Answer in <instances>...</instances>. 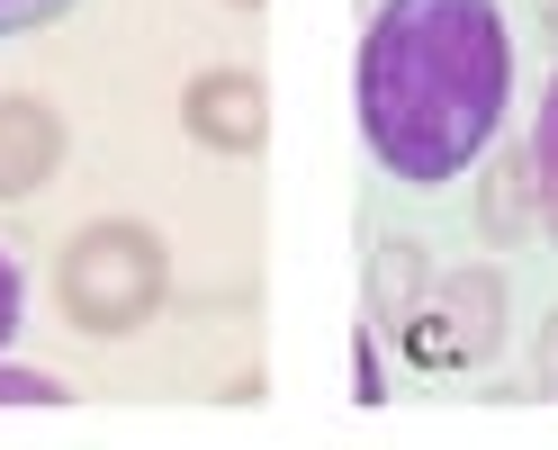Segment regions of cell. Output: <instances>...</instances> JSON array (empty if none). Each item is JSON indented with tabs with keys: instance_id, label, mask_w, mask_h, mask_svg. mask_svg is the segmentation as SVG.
Masks as SVG:
<instances>
[{
	"instance_id": "cell-11",
	"label": "cell",
	"mask_w": 558,
	"mask_h": 450,
	"mask_svg": "<svg viewBox=\"0 0 558 450\" xmlns=\"http://www.w3.org/2000/svg\"><path fill=\"white\" fill-rule=\"evenodd\" d=\"M19 306H27V289H19V262L0 253V352L19 342Z\"/></svg>"
},
{
	"instance_id": "cell-1",
	"label": "cell",
	"mask_w": 558,
	"mask_h": 450,
	"mask_svg": "<svg viewBox=\"0 0 558 450\" xmlns=\"http://www.w3.org/2000/svg\"><path fill=\"white\" fill-rule=\"evenodd\" d=\"M513 37L496 0H378L361 37V135L378 171L433 190L505 135Z\"/></svg>"
},
{
	"instance_id": "cell-8",
	"label": "cell",
	"mask_w": 558,
	"mask_h": 450,
	"mask_svg": "<svg viewBox=\"0 0 558 450\" xmlns=\"http://www.w3.org/2000/svg\"><path fill=\"white\" fill-rule=\"evenodd\" d=\"M532 181H541V226L558 234V73H549L541 118H532Z\"/></svg>"
},
{
	"instance_id": "cell-9",
	"label": "cell",
	"mask_w": 558,
	"mask_h": 450,
	"mask_svg": "<svg viewBox=\"0 0 558 450\" xmlns=\"http://www.w3.org/2000/svg\"><path fill=\"white\" fill-rule=\"evenodd\" d=\"M0 405H63V378H46V369H19V361H0Z\"/></svg>"
},
{
	"instance_id": "cell-13",
	"label": "cell",
	"mask_w": 558,
	"mask_h": 450,
	"mask_svg": "<svg viewBox=\"0 0 558 450\" xmlns=\"http://www.w3.org/2000/svg\"><path fill=\"white\" fill-rule=\"evenodd\" d=\"M541 37H549V46H558V0H541Z\"/></svg>"
},
{
	"instance_id": "cell-2",
	"label": "cell",
	"mask_w": 558,
	"mask_h": 450,
	"mask_svg": "<svg viewBox=\"0 0 558 450\" xmlns=\"http://www.w3.org/2000/svg\"><path fill=\"white\" fill-rule=\"evenodd\" d=\"M54 297H63V316H73L82 333H99V342L135 333V325L171 297L162 234H154L145 217H99V226H82L73 244H63V262H54Z\"/></svg>"
},
{
	"instance_id": "cell-5",
	"label": "cell",
	"mask_w": 558,
	"mask_h": 450,
	"mask_svg": "<svg viewBox=\"0 0 558 450\" xmlns=\"http://www.w3.org/2000/svg\"><path fill=\"white\" fill-rule=\"evenodd\" d=\"M63 154H73V135L46 99H0V198H37Z\"/></svg>"
},
{
	"instance_id": "cell-4",
	"label": "cell",
	"mask_w": 558,
	"mask_h": 450,
	"mask_svg": "<svg viewBox=\"0 0 558 450\" xmlns=\"http://www.w3.org/2000/svg\"><path fill=\"white\" fill-rule=\"evenodd\" d=\"M181 126H190V145H207V154H262V135H270V90H262V73H234V63L198 73V82L181 90Z\"/></svg>"
},
{
	"instance_id": "cell-12",
	"label": "cell",
	"mask_w": 558,
	"mask_h": 450,
	"mask_svg": "<svg viewBox=\"0 0 558 450\" xmlns=\"http://www.w3.org/2000/svg\"><path fill=\"white\" fill-rule=\"evenodd\" d=\"M532 388H541V397H558V316L541 325V378H532Z\"/></svg>"
},
{
	"instance_id": "cell-3",
	"label": "cell",
	"mask_w": 558,
	"mask_h": 450,
	"mask_svg": "<svg viewBox=\"0 0 558 450\" xmlns=\"http://www.w3.org/2000/svg\"><path fill=\"white\" fill-rule=\"evenodd\" d=\"M397 333L414 369H469L486 352H505V280L496 270H450Z\"/></svg>"
},
{
	"instance_id": "cell-7",
	"label": "cell",
	"mask_w": 558,
	"mask_h": 450,
	"mask_svg": "<svg viewBox=\"0 0 558 450\" xmlns=\"http://www.w3.org/2000/svg\"><path fill=\"white\" fill-rule=\"evenodd\" d=\"M424 280H433L424 244H378L369 253V316L378 325H405L414 306H424Z\"/></svg>"
},
{
	"instance_id": "cell-10",
	"label": "cell",
	"mask_w": 558,
	"mask_h": 450,
	"mask_svg": "<svg viewBox=\"0 0 558 450\" xmlns=\"http://www.w3.org/2000/svg\"><path fill=\"white\" fill-rule=\"evenodd\" d=\"M73 0H0V37H27V27H54Z\"/></svg>"
},
{
	"instance_id": "cell-14",
	"label": "cell",
	"mask_w": 558,
	"mask_h": 450,
	"mask_svg": "<svg viewBox=\"0 0 558 450\" xmlns=\"http://www.w3.org/2000/svg\"><path fill=\"white\" fill-rule=\"evenodd\" d=\"M234 10H262V0H234Z\"/></svg>"
},
{
	"instance_id": "cell-6",
	"label": "cell",
	"mask_w": 558,
	"mask_h": 450,
	"mask_svg": "<svg viewBox=\"0 0 558 450\" xmlns=\"http://www.w3.org/2000/svg\"><path fill=\"white\" fill-rule=\"evenodd\" d=\"M477 234L486 244H522V234L541 226V181H532V145H496V162H486L477 181Z\"/></svg>"
}]
</instances>
